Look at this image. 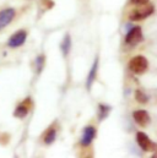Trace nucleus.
<instances>
[{"instance_id": "nucleus-1", "label": "nucleus", "mask_w": 157, "mask_h": 158, "mask_svg": "<svg viewBox=\"0 0 157 158\" xmlns=\"http://www.w3.org/2000/svg\"><path fill=\"white\" fill-rule=\"evenodd\" d=\"M149 69V61L142 55H136L129 61V70L135 75H142Z\"/></svg>"}, {"instance_id": "nucleus-2", "label": "nucleus", "mask_w": 157, "mask_h": 158, "mask_svg": "<svg viewBox=\"0 0 157 158\" xmlns=\"http://www.w3.org/2000/svg\"><path fill=\"white\" fill-rule=\"evenodd\" d=\"M136 142L140 146V148L142 151H145V152H152V151H156L157 150L156 143L154 141H151L150 137L145 132H142V131H139L136 134Z\"/></svg>"}, {"instance_id": "nucleus-3", "label": "nucleus", "mask_w": 157, "mask_h": 158, "mask_svg": "<svg viewBox=\"0 0 157 158\" xmlns=\"http://www.w3.org/2000/svg\"><path fill=\"white\" fill-rule=\"evenodd\" d=\"M142 38H144V36H142L141 27L136 26V27H133V28L126 33V36H125V43H126L128 45L134 47V45L139 44V43L142 40Z\"/></svg>"}, {"instance_id": "nucleus-4", "label": "nucleus", "mask_w": 157, "mask_h": 158, "mask_svg": "<svg viewBox=\"0 0 157 158\" xmlns=\"http://www.w3.org/2000/svg\"><path fill=\"white\" fill-rule=\"evenodd\" d=\"M152 12H154V6H145V7L133 11L129 17L131 21H140V20H144V19L149 17L150 15H152Z\"/></svg>"}, {"instance_id": "nucleus-5", "label": "nucleus", "mask_w": 157, "mask_h": 158, "mask_svg": "<svg viewBox=\"0 0 157 158\" xmlns=\"http://www.w3.org/2000/svg\"><path fill=\"white\" fill-rule=\"evenodd\" d=\"M95 137H96V129H95V126L88 125V126H86L83 129V132H82V137H81L80 143L82 146L87 147V146H90L92 143V141L95 140Z\"/></svg>"}, {"instance_id": "nucleus-6", "label": "nucleus", "mask_w": 157, "mask_h": 158, "mask_svg": "<svg viewBox=\"0 0 157 158\" xmlns=\"http://www.w3.org/2000/svg\"><path fill=\"white\" fill-rule=\"evenodd\" d=\"M26 38H27V32L25 30H21V31H17L16 33H14L10 38H9V47L11 48H17L20 45H22L25 42H26Z\"/></svg>"}, {"instance_id": "nucleus-7", "label": "nucleus", "mask_w": 157, "mask_h": 158, "mask_svg": "<svg viewBox=\"0 0 157 158\" xmlns=\"http://www.w3.org/2000/svg\"><path fill=\"white\" fill-rule=\"evenodd\" d=\"M15 15H16V11L12 7H7V9L1 10L0 11V30H2L4 27H6L12 21V19L15 17Z\"/></svg>"}, {"instance_id": "nucleus-8", "label": "nucleus", "mask_w": 157, "mask_h": 158, "mask_svg": "<svg viewBox=\"0 0 157 158\" xmlns=\"http://www.w3.org/2000/svg\"><path fill=\"white\" fill-rule=\"evenodd\" d=\"M133 118H134V121L138 125H140L142 127L147 126L150 124V120H151L150 119V114L146 110H135L133 113Z\"/></svg>"}, {"instance_id": "nucleus-9", "label": "nucleus", "mask_w": 157, "mask_h": 158, "mask_svg": "<svg viewBox=\"0 0 157 158\" xmlns=\"http://www.w3.org/2000/svg\"><path fill=\"white\" fill-rule=\"evenodd\" d=\"M31 107H32L31 99H30V98H27L26 101H23L21 104H19V106H17V108L15 109L14 115H15V117H17V118H25V117L28 114V112H30Z\"/></svg>"}, {"instance_id": "nucleus-10", "label": "nucleus", "mask_w": 157, "mask_h": 158, "mask_svg": "<svg viewBox=\"0 0 157 158\" xmlns=\"http://www.w3.org/2000/svg\"><path fill=\"white\" fill-rule=\"evenodd\" d=\"M97 71H98V58H96V60L93 61L92 64V68L91 70L88 71V75H87V80H86V88L87 89H91L93 82L96 81L97 77Z\"/></svg>"}, {"instance_id": "nucleus-11", "label": "nucleus", "mask_w": 157, "mask_h": 158, "mask_svg": "<svg viewBox=\"0 0 157 158\" xmlns=\"http://www.w3.org/2000/svg\"><path fill=\"white\" fill-rule=\"evenodd\" d=\"M55 137H57V130H55L53 126H50V127L45 131V134H44V136H43L44 143H45V145L53 143V142L55 141Z\"/></svg>"}, {"instance_id": "nucleus-12", "label": "nucleus", "mask_w": 157, "mask_h": 158, "mask_svg": "<svg viewBox=\"0 0 157 158\" xmlns=\"http://www.w3.org/2000/svg\"><path fill=\"white\" fill-rule=\"evenodd\" d=\"M60 48H62V52L64 54V56H66L70 52V48H71V40H70V35H65L64 40L60 44Z\"/></svg>"}, {"instance_id": "nucleus-13", "label": "nucleus", "mask_w": 157, "mask_h": 158, "mask_svg": "<svg viewBox=\"0 0 157 158\" xmlns=\"http://www.w3.org/2000/svg\"><path fill=\"white\" fill-rule=\"evenodd\" d=\"M111 112V107L109 106H106V104H100L98 106V119L102 121L104 119L108 117Z\"/></svg>"}, {"instance_id": "nucleus-14", "label": "nucleus", "mask_w": 157, "mask_h": 158, "mask_svg": "<svg viewBox=\"0 0 157 158\" xmlns=\"http://www.w3.org/2000/svg\"><path fill=\"white\" fill-rule=\"evenodd\" d=\"M135 99L139 102V103H141V104H145V103H147V101H149V98H147V96L141 91V89H136L135 91Z\"/></svg>"}, {"instance_id": "nucleus-15", "label": "nucleus", "mask_w": 157, "mask_h": 158, "mask_svg": "<svg viewBox=\"0 0 157 158\" xmlns=\"http://www.w3.org/2000/svg\"><path fill=\"white\" fill-rule=\"evenodd\" d=\"M44 61H45V56L44 55H39L38 58L36 59V69H37V73H40L43 66H44Z\"/></svg>"}, {"instance_id": "nucleus-16", "label": "nucleus", "mask_w": 157, "mask_h": 158, "mask_svg": "<svg viewBox=\"0 0 157 158\" xmlns=\"http://www.w3.org/2000/svg\"><path fill=\"white\" fill-rule=\"evenodd\" d=\"M131 2L135 5H145L149 2V0H131Z\"/></svg>"}, {"instance_id": "nucleus-17", "label": "nucleus", "mask_w": 157, "mask_h": 158, "mask_svg": "<svg viewBox=\"0 0 157 158\" xmlns=\"http://www.w3.org/2000/svg\"><path fill=\"white\" fill-rule=\"evenodd\" d=\"M152 157H155V158H157V150L155 151V153H154V156Z\"/></svg>"}]
</instances>
